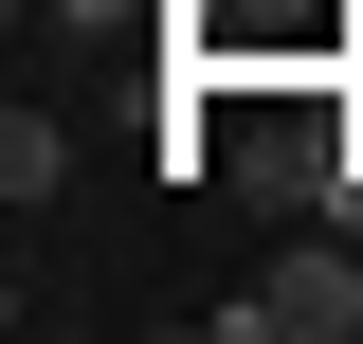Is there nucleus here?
Listing matches in <instances>:
<instances>
[{"label": "nucleus", "instance_id": "f257e3e1", "mask_svg": "<svg viewBox=\"0 0 363 344\" xmlns=\"http://www.w3.org/2000/svg\"><path fill=\"white\" fill-rule=\"evenodd\" d=\"M218 344H363V254H345V217H327L309 254H272L255 290H218Z\"/></svg>", "mask_w": 363, "mask_h": 344}, {"label": "nucleus", "instance_id": "f03ea898", "mask_svg": "<svg viewBox=\"0 0 363 344\" xmlns=\"http://www.w3.org/2000/svg\"><path fill=\"white\" fill-rule=\"evenodd\" d=\"M327 164H345V127H309V109H255V145H236L255 200H327Z\"/></svg>", "mask_w": 363, "mask_h": 344}, {"label": "nucleus", "instance_id": "7ed1b4c3", "mask_svg": "<svg viewBox=\"0 0 363 344\" xmlns=\"http://www.w3.org/2000/svg\"><path fill=\"white\" fill-rule=\"evenodd\" d=\"M55 181H73V127H55V109H0V200L37 217V200H55Z\"/></svg>", "mask_w": 363, "mask_h": 344}, {"label": "nucleus", "instance_id": "20e7f679", "mask_svg": "<svg viewBox=\"0 0 363 344\" xmlns=\"http://www.w3.org/2000/svg\"><path fill=\"white\" fill-rule=\"evenodd\" d=\"M37 18H55V37H128L145 0H37Z\"/></svg>", "mask_w": 363, "mask_h": 344}]
</instances>
